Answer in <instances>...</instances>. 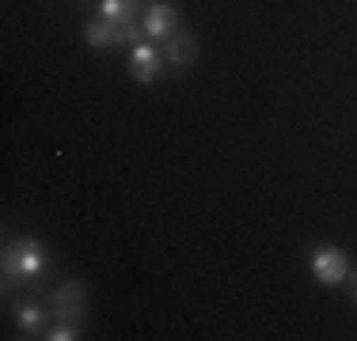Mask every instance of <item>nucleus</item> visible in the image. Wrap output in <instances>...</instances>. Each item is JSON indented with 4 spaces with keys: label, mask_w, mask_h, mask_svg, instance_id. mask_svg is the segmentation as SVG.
Masks as SVG:
<instances>
[{
    "label": "nucleus",
    "mask_w": 357,
    "mask_h": 341,
    "mask_svg": "<svg viewBox=\"0 0 357 341\" xmlns=\"http://www.w3.org/2000/svg\"><path fill=\"white\" fill-rule=\"evenodd\" d=\"M354 303H357V277H354Z\"/></svg>",
    "instance_id": "nucleus-11"
},
{
    "label": "nucleus",
    "mask_w": 357,
    "mask_h": 341,
    "mask_svg": "<svg viewBox=\"0 0 357 341\" xmlns=\"http://www.w3.org/2000/svg\"><path fill=\"white\" fill-rule=\"evenodd\" d=\"M42 266H46V254H42L38 239L23 235L4 246V285H12V280H35Z\"/></svg>",
    "instance_id": "nucleus-1"
},
{
    "label": "nucleus",
    "mask_w": 357,
    "mask_h": 341,
    "mask_svg": "<svg viewBox=\"0 0 357 341\" xmlns=\"http://www.w3.org/2000/svg\"><path fill=\"white\" fill-rule=\"evenodd\" d=\"M103 19H110V23H137V0H103Z\"/></svg>",
    "instance_id": "nucleus-9"
},
{
    "label": "nucleus",
    "mask_w": 357,
    "mask_h": 341,
    "mask_svg": "<svg viewBox=\"0 0 357 341\" xmlns=\"http://www.w3.org/2000/svg\"><path fill=\"white\" fill-rule=\"evenodd\" d=\"M178 27V12L172 4H164V0H156V4L144 12V34L149 38H172Z\"/></svg>",
    "instance_id": "nucleus-6"
},
{
    "label": "nucleus",
    "mask_w": 357,
    "mask_h": 341,
    "mask_svg": "<svg viewBox=\"0 0 357 341\" xmlns=\"http://www.w3.org/2000/svg\"><path fill=\"white\" fill-rule=\"evenodd\" d=\"M42 338H46V341H76V338H80V326H76V322L57 319V322H54V326H50Z\"/></svg>",
    "instance_id": "nucleus-10"
},
{
    "label": "nucleus",
    "mask_w": 357,
    "mask_h": 341,
    "mask_svg": "<svg viewBox=\"0 0 357 341\" xmlns=\"http://www.w3.org/2000/svg\"><path fill=\"white\" fill-rule=\"evenodd\" d=\"M15 322H20L23 338H35L46 330V307L35 303V300H20L15 303Z\"/></svg>",
    "instance_id": "nucleus-7"
},
{
    "label": "nucleus",
    "mask_w": 357,
    "mask_h": 341,
    "mask_svg": "<svg viewBox=\"0 0 357 341\" xmlns=\"http://www.w3.org/2000/svg\"><path fill=\"white\" fill-rule=\"evenodd\" d=\"M88 300V288L80 285V280H69V285H61L54 292V319H65V322H76L80 326L84 322V303Z\"/></svg>",
    "instance_id": "nucleus-4"
},
{
    "label": "nucleus",
    "mask_w": 357,
    "mask_h": 341,
    "mask_svg": "<svg viewBox=\"0 0 357 341\" xmlns=\"http://www.w3.org/2000/svg\"><path fill=\"white\" fill-rule=\"evenodd\" d=\"M141 34H144V23H110V19H103V15L91 19V23H84V42L96 46V49L122 46V42H144Z\"/></svg>",
    "instance_id": "nucleus-2"
},
{
    "label": "nucleus",
    "mask_w": 357,
    "mask_h": 341,
    "mask_svg": "<svg viewBox=\"0 0 357 341\" xmlns=\"http://www.w3.org/2000/svg\"><path fill=\"white\" fill-rule=\"evenodd\" d=\"M160 49L152 42H133V54H130V72L137 84H152L160 76Z\"/></svg>",
    "instance_id": "nucleus-5"
},
{
    "label": "nucleus",
    "mask_w": 357,
    "mask_h": 341,
    "mask_svg": "<svg viewBox=\"0 0 357 341\" xmlns=\"http://www.w3.org/2000/svg\"><path fill=\"white\" fill-rule=\"evenodd\" d=\"M194 57H198V42H194V34L175 31L172 38H167V61H172L175 68H186Z\"/></svg>",
    "instance_id": "nucleus-8"
},
{
    "label": "nucleus",
    "mask_w": 357,
    "mask_h": 341,
    "mask_svg": "<svg viewBox=\"0 0 357 341\" xmlns=\"http://www.w3.org/2000/svg\"><path fill=\"white\" fill-rule=\"evenodd\" d=\"M312 277L319 285L335 288L350 277V262H346V254L338 246H319V251H312Z\"/></svg>",
    "instance_id": "nucleus-3"
}]
</instances>
